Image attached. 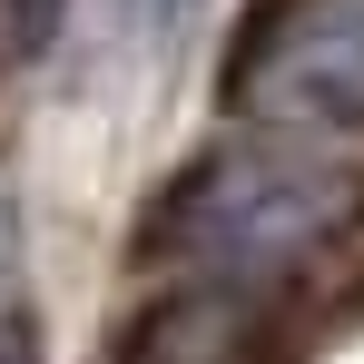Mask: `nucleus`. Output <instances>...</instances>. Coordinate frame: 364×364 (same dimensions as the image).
Masks as SVG:
<instances>
[{"label": "nucleus", "mask_w": 364, "mask_h": 364, "mask_svg": "<svg viewBox=\"0 0 364 364\" xmlns=\"http://www.w3.org/2000/svg\"><path fill=\"white\" fill-rule=\"evenodd\" d=\"M128 10H138V20H178L187 0H128Z\"/></svg>", "instance_id": "423d86ee"}, {"label": "nucleus", "mask_w": 364, "mask_h": 364, "mask_svg": "<svg viewBox=\"0 0 364 364\" xmlns=\"http://www.w3.org/2000/svg\"><path fill=\"white\" fill-rule=\"evenodd\" d=\"M256 355H266V296L217 286V276H178L119 335V364H256Z\"/></svg>", "instance_id": "7ed1b4c3"}, {"label": "nucleus", "mask_w": 364, "mask_h": 364, "mask_svg": "<svg viewBox=\"0 0 364 364\" xmlns=\"http://www.w3.org/2000/svg\"><path fill=\"white\" fill-rule=\"evenodd\" d=\"M355 217H364V168L355 158L305 148V138H256V148H227V158H207V168H187L168 187L158 246H178L187 276L266 296L305 256H325Z\"/></svg>", "instance_id": "f257e3e1"}, {"label": "nucleus", "mask_w": 364, "mask_h": 364, "mask_svg": "<svg viewBox=\"0 0 364 364\" xmlns=\"http://www.w3.org/2000/svg\"><path fill=\"white\" fill-rule=\"evenodd\" d=\"M60 10L69 0H0V50H10V60H40V50L60 40Z\"/></svg>", "instance_id": "20e7f679"}, {"label": "nucleus", "mask_w": 364, "mask_h": 364, "mask_svg": "<svg viewBox=\"0 0 364 364\" xmlns=\"http://www.w3.org/2000/svg\"><path fill=\"white\" fill-rule=\"evenodd\" d=\"M30 345H40L30 325H0V364H40V355H30Z\"/></svg>", "instance_id": "39448f33"}, {"label": "nucleus", "mask_w": 364, "mask_h": 364, "mask_svg": "<svg viewBox=\"0 0 364 364\" xmlns=\"http://www.w3.org/2000/svg\"><path fill=\"white\" fill-rule=\"evenodd\" d=\"M256 50L227 69L256 119L305 128V138H335L364 128V0H276L266 30H246Z\"/></svg>", "instance_id": "f03ea898"}]
</instances>
